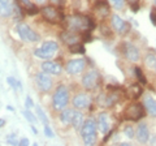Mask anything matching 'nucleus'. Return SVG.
Listing matches in <instances>:
<instances>
[{
    "label": "nucleus",
    "instance_id": "a211bd4d",
    "mask_svg": "<svg viewBox=\"0 0 156 146\" xmlns=\"http://www.w3.org/2000/svg\"><path fill=\"white\" fill-rule=\"evenodd\" d=\"M144 107L151 116L156 118V99H154L151 95H147L144 98Z\"/></svg>",
    "mask_w": 156,
    "mask_h": 146
},
{
    "label": "nucleus",
    "instance_id": "bb28decb",
    "mask_svg": "<svg viewBox=\"0 0 156 146\" xmlns=\"http://www.w3.org/2000/svg\"><path fill=\"white\" fill-rule=\"evenodd\" d=\"M23 116H25V118H26V120L29 121V123H31V124L37 123V116L34 115L33 112H30V111H29V110L23 111Z\"/></svg>",
    "mask_w": 156,
    "mask_h": 146
},
{
    "label": "nucleus",
    "instance_id": "6e6552de",
    "mask_svg": "<svg viewBox=\"0 0 156 146\" xmlns=\"http://www.w3.org/2000/svg\"><path fill=\"white\" fill-rule=\"evenodd\" d=\"M143 116H144V108L140 104H131L125 111V118L128 120L138 121Z\"/></svg>",
    "mask_w": 156,
    "mask_h": 146
},
{
    "label": "nucleus",
    "instance_id": "a878e982",
    "mask_svg": "<svg viewBox=\"0 0 156 146\" xmlns=\"http://www.w3.org/2000/svg\"><path fill=\"white\" fill-rule=\"evenodd\" d=\"M146 65L148 68H154L156 65V56L154 53H148V55L146 56Z\"/></svg>",
    "mask_w": 156,
    "mask_h": 146
},
{
    "label": "nucleus",
    "instance_id": "2f4dec72",
    "mask_svg": "<svg viewBox=\"0 0 156 146\" xmlns=\"http://www.w3.org/2000/svg\"><path fill=\"white\" fill-rule=\"evenodd\" d=\"M7 142H8L9 145H18L20 141H17V138H16V134H11V136H8Z\"/></svg>",
    "mask_w": 156,
    "mask_h": 146
},
{
    "label": "nucleus",
    "instance_id": "ea45409f",
    "mask_svg": "<svg viewBox=\"0 0 156 146\" xmlns=\"http://www.w3.org/2000/svg\"><path fill=\"white\" fill-rule=\"evenodd\" d=\"M4 125H5V120H4V119H0V128H3Z\"/></svg>",
    "mask_w": 156,
    "mask_h": 146
},
{
    "label": "nucleus",
    "instance_id": "c85d7f7f",
    "mask_svg": "<svg viewBox=\"0 0 156 146\" xmlns=\"http://www.w3.org/2000/svg\"><path fill=\"white\" fill-rule=\"evenodd\" d=\"M134 71H135V75H136V78H138V81H140V82H142V84H146V82H147V81H146V77L143 76V72H142V69H140L139 67H136Z\"/></svg>",
    "mask_w": 156,
    "mask_h": 146
},
{
    "label": "nucleus",
    "instance_id": "c756f323",
    "mask_svg": "<svg viewBox=\"0 0 156 146\" xmlns=\"http://www.w3.org/2000/svg\"><path fill=\"white\" fill-rule=\"evenodd\" d=\"M124 133H125V136H126V137H128V138H133L134 136H135V132H134V129H133V126H131V125L125 126Z\"/></svg>",
    "mask_w": 156,
    "mask_h": 146
},
{
    "label": "nucleus",
    "instance_id": "1a4fd4ad",
    "mask_svg": "<svg viewBox=\"0 0 156 146\" xmlns=\"http://www.w3.org/2000/svg\"><path fill=\"white\" fill-rule=\"evenodd\" d=\"M85 67H86V63L83 59H74V60H70L66 64V72L69 75H78V73L83 72Z\"/></svg>",
    "mask_w": 156,
    "mask_h": 146
},
{
    "label": "nucleus",
    "instance_id": "f03ea898",
    "mask_svg": "<svg viewBox=\"0 0 156 146\" xmlns=\"http://www.w3.org/2000/svg\"><path fill=\"white\" fill-rule=\"evenodd\" d=\"M96 128H98V124L92 118L83 121V124L81 126V136H82V138H83L85 145L91 146L96 142V138H98Z\"/></svg>",
    "mask_w": 156,
    "mask_h": 146
},
{
    "label": "nucleus",
    "instance_id": "20e7f679",
    "mask_svg": "<svg viewBox=\"0 0 156 146\" xmlns=\"http://www.w3.org/2000/svg\"><path fill=\"white\" fill-rule=\"evenodd\" d=\"M17 33H18V35L21 37V39L25 42H38L41 39V37H39L30 26L26 25V24H18Z\"/></svg>",
    "mask_w": 156,
    "mask_h": 146
},
{
    "label": "nucleus",
    "instance_id": "7ed1b4c3",
    "mask_svg": "<svg viewBox=\"0 0 156 146\" xmlns=\"http://www.w3.org/2000/svg\"><path fill=\"white\" fill-rule=\"evenodd\" d=\"M68 102H69V90H68V87L65 85L57 86V89L55 90L52 97V107L56 111H61L68 106Z\"/></svg>",
    "mask_w": 156,
    "mask_h": 146
},
{
    "label": "nucleus",
    "instance_id": "2eb2a0df",
    "mask_svg": "<svg viewBox=\"0 0 156 146\" xmlns=\"http://www.w3.org/2000/svg\"><path fill=\"white\" fill-rule=\"evenodd\" d=\"M60 39L65 43L68 46H72L74 43H78L80 42V37L77 35L74 31H69V30H65L60 34Z\"/></svg>",
    "mask_w": 156,
    "mask_h": 146
},
{
    "label": "nucleus",
    "instance_id": "5701e85b",
    "mask_svg": "<svg viewBox=\"0 0 156 146\" xmlns=\"http://www.w3.org/2000/svg\"><path fill=\"white\" fill-rule=\"evenodd\" d=\"M35 108H37V114H38V118L39 120L43 123V125H47L48 124V119H47V116L44 114V111L42 110V107L41 106H35Z\"/></svg>",
    "mask_w": 156,
    "mask_h": 146
},
{
    "label": "nucleus",
    "instance_id": "f8f14e48",
    "mask_svg": "<svg viewBox=\"0 0 156 146\" xmlns=\"http://www.w3.org/2000/svg\"><path fill=\"white\" fill-rule=\"evenodd\" d=\"M112 26H113V29L119 34H125L129 30V25L120 16H117V14L112 16Z\"/></svg>",
    "mask_w": 156,
    "mask_h": 146
},
{
    "label": "nucleus",
    "instance_id": "f3484780",
    "mask_svg": "<svg viewBox=\"0 0 156 146\" xmlns=\"http://www.w3.org/2000/svg\"><path fill=\"white\" fill-rule=\"evenodd\" d=\"M135 134H136V140H138V142L146 144L148 141V138H150V132H148L147 125L146 124H139Z\"/></svg>",
    "mask_w": 156,
    "mask_h": 146
},
{
    "label": "nucleus",
    "instance_id": "473e14b6",
    "mask_svg": "<svg viewBox=\"0 0 156 146\" xmlns=\"http://www.w3.org/2000/svg\"><path fill=\"white\" fill-rule=\"evenodd\" d=\"M150 20H151V22H152L154 25L156 26V8L151 9V12H150Z\"/></svg>",
    "mask_w": 156,
    "mask_h": 146
},
{
    "label": "nucleus",
    "instance_id": "c9c22d12",
    "mask_svg": "<svg viewBox=\"0 0 156 146\" xmlns=\"http://www.w3.org/2000/svg\"><path fill=\"white\" fill-rule=\"evenodd\" d=\"M128 3L130 4L131 7H133V11L136 12L139 9V5H138V0H128Z\"/></svg>",
    "mask_w": 156,
    "mask_h": 146
},
{
    "label": "nucleus",
    "instance_id": "e433bc0d",
    "mask_svg": "<svg viewBox=\"0 0 156 146\" xmlns=\"http://www.w3.org/2000/svg\"><path fill=\"white\" fill-rule=\"evenodd\" d=\"M25 106H26V108H31V107H34V103H33V99H31V97H26V100H25Z\"/></svg>",
    "mask_w": 156,
    "mask_h": 146
},
{
    "label": "nucleus",
    "instance_id": "0eeeda50",
    "mask_svg": "<svg viewBox=\"0 0 156 146\" xmlns=\"http://www.w3.org/2000/svg\"><path fill=\"white\" fill-rule=\"evenodd\" d=\"M35 81H37V85L38 87L41 89L42 91H44V93H47V91H50L52 89V84L53 81L52 78L50 77V75L46 72H41L38 73L37 77H35Z\"/></svg>",
    "mask_w": 156,
    "mask_h": 146
},
{
    "label": "nucleus",
    "instance_id": "f704fd0d",
    "mask_svg": "<svg viewBox=\"0 0 156 146\" xmlns=\"http://www.w3.org/2000/svg\"><path fill=\"white\" fill-rule=\"evenodd\" d=\"M26 13H27V14H30V16H31V14H35V13H38V8H37V7L33 4L31 7L26 8Z\"/></svg>",
    "mask_w": 156,
    "mask_h": 146
},
{
    "label": "nucleus",
    "instance_id": "412c9836",
    "mask_svg": "<svg viewBox=\"0 0 156 146\" xmlns=\"http://www.w3.org/2000/svg\"><path fill=\"white\" fill-rule=\"evenodd\" d=\"M41 48H43V50H46V51L51 52V53H55L58 50V45L55 41H47L41 46Z\"/></svg>",
    "mask_w": 156,
    "mask_h": 146
},
{
    "label": "nucleus",
    "instance_id": "9d476101",
    "mask_svg": "<svg viewBox=\"0 0 156 146\" xmlns=\"http://www.w3.org/2000/svg\"><path fill=\"white\" fill-rule=\"evenodd\" d=\"M91 103V97L89 94H77L73 98V106L77 110H83L87 108Z\"/></svg>",
    "mask_w": 156,
    "mask_h": 146
},
{
    "label": "nucleus",
    "instance_id": "6ab92c4d",
    "mask_svg": "<svg viewBox=\"0 0 156 146\" xmlns=\"http://www.w3.org/2000/svg\"><path fill=\"white\" fill-rule=\"evenodd\" d=\"M62 112L60 114V120H61V123L62 124H72V119H73V115H74V110H61Z\"/></svg>",
    "mask_w": 156,
    "mask_h": 146
},
{
    "label": "nucleus",
    "instance_id": "58836bf2",
    "mask_svg": "<svg viewBox=\"0 0 156 146\" xmlns=\"http://www.w3.org/2000/svg\"><path fill=\"white\" fill-rule=\"evenodd\" d=\"M51 3L56 4V5H61V4L65 3V0H51Z\"/></svg>",
    "mask_w": 156,
    "mask_h": 146
},
{
    "label": "nucleus",
    "instance_id": "aec40b11",
    "mask_svg": "<svg viewBox=\"0 0 156 146\" xmlns=\"http://www.w3.org/2000/svg\"><path fill=\"white\" fill-rule=\"evenodd\" d=\"M83 115H82L80 111H74V115H73L72 119V125L74 126L76 130H81V126L83 124Z\"/></svg>",
    "mask_w": 156,
    "mask_h": 146
},
{
    "label": "nucleus",
    "instance_id": "39448f33",
    "mask_svg": "<svg viewBox=\"0 0 156 146\" xmlns=\"http://www.w3.org/2000/svg\"><path fill=\"white\" fill-rule=\"evenodd\" d=\"M99 81H100L99 73L96 71H89L83 76V78H82V86H83L86 90H94L95 87L99 85Z\"/></svg>",
    "mask_w": 156,
    "mask_h": 146
},
{
    "label": "nucleus",
    "instance_id": "cd10ccee",
    "mask_svg": "<svg viewBox=\"0 0 156 146\" xmlns=\"http://www.w3.org/2000/svg\"><path fill=\"white\" fill-rule=\"evenodd\" d=\"M7 81H8V84L11 85L14 90H21V84H20L16 78H13V77H8Z\"/></svg>",
    "mask_w": 156,
    "mask_h": 146
},
{
    "label": "nucleus",
    "instance_id": "4c0bfd02",
    "mask_svg": "<svg viewBox=\"0 0 156 146\" xmlns=\"http://www.w3.org/2000/svg\"><path fill=\"white\" fill-rule=\"evenodd\" d=\"M18 145H20V146H27V145H29V140H27V138H22V140L18 142Z\"/></svg>",
    "mask_w": 156,
    "mask_h": 146
},
{
    "label": "nucleus",
    "instance_id": "f257e3e1",
    "mask_svg": "<svg viewBox=\"0 0 156 146\" xmlns=\"http://www.w3.org/2000/svg\"><path fill=\"white\" fill-rule=\"evenodd\" d=\"M64 26L66 30L69 31H81V33H85L87 30H92L94 29V22H92L91 18L89 17H85V16H81V14H74V16H69L64 18Z\"/></svg>",
    "mask_w": 156,
    "mask_h": 146
},
{
    "label": "nucleus",
    "instance_id": "ddd939ff",
    "mask_svg": "<svg viewBox=\"0 0 156 146\" xmlns=\"http://www.w3.org/2000/svg\"><path fill=\"white\" fill-rule=\"evenodd\" d=\"M42 71L48 73V75H60L62 72V68L60 64H57V63H53V61H44L42 63Z\"/></svg>",
    "mask_w": 156,
    "mask_h": 146
},
{
    "label": "nucleus",
    "instance_id": "393cba45",
    "mask_svg": "<svg viewBox=\"0 0 156 146\" xmlns=\"http://www.w3.org/2000/svg\"><path fill=\"white\" fill-rule=\"evenodd\" d=\"M69 48H70V52L72 53H85V51H86L85 47L82 46V45H80V42L69 46Z\"/></svg>",
    "mask_w": 156,
    "mask_h": 146
},
{
    "label": "nucleus",
    "instance_id": "423d86ee",
    "mask_svg": "<svg viewBox=\"0 0 156 146\" xmlns=\"http://www.w3.org/2000/svg\"><path fill=\"white\" fill-rule=\"evenodd\" d=\"M42 16L46 18L47 21H50V22H60L64 20V14H62L58 9L56 8H53V7H44V8H42Z\"/></svg>",
    "mask_w": 156,
    "mask_h": 146
},
{
    "label": "nucleus",
    "instance_id": "79ce46f5",
    "mask_svg": "<svg viewBox=\"0 0 156 146\" xmlns=\"http://www.w3.org/2000/svg\"><path fill=\"white\" fill-rule=\"evenodd\" d=\"M46 0H37V3H44Z\"/></svg>",
    "mask_w": 156,
    "mask_h": 146
},
{
    "label": "nucleus",
    "instance_id": "b1692460",
    "mask_svg": "<svg viewBox=\"0 0 156 146\" xmlns=\"http://www.w3.org/2000/svg\"><path fill=\"white\" fill-rule=\"evenodd\" d=\"M98 12L101 13L103 16H107V14L109 13V7H108V4H107L105 2H100L99 4H98Z\"/></svg>",
    "mask_w": 156,
    "mask_h": 146
},
{
    "label": "nucleus",
    "instance_id": "37998d69",
    "mask_svg": "<svg viewBox=\"0 0 156 146\" xmlns=\"http://www.w3.org/2000/svg\"><path fill=\"white\" fill-rule=\"evenodd\" d=\"M155 5H156V0H155Z\"/></svg>",
    "mask_w": 156,
    "mask_h": 146
},
{
    "label": "nucleus",
    "instance_id": "4be33fe9",
    "mask_svg": "<svg viewBox=\"0 0 156 146\" xmlns=\"http://www.w3.org/2000/svg\"><path fill=\"white\" fill-rule=\"evenodd\" d=\"M34 55H35L37 57H41V59H44V60H48V59H51V57L55 55V53H51V52H48L46 50H43V48H37V50H34Z\"/></svg>",
    "mask_w": 156,
    "mask_h": 146
},
{
    "label": "nucleus",
    "instance_id": "a19ab883",
    "mask_svg": "<svg viewBox=\"0 0 156 146\" xmlns=\"http://www.w3.org/2000/svg\"><path fill=\"white\" fill-rule=\"evenodd\" d=\"M31 129H33V132H34V133H35V134H38V130H37L35 128H34V126H33V128H31Z\"/></svg>",
    "mask_w": 156,
    "mask_h": 146
},
{
    "label": "nucleus",
    "instance_id": "7c9ffc66",
    "mask_svg": "<svg viewBox=\"0 0 156 146\" xmlns=\"http://www.w3.org/2000/svg\"><path fill=\"white\" fill-rule=\"evenodd\" d=\"M116 9H122L124 8V0H109Z\"/></svg>",
    "mask_w": 156,
    "mask_h": 146
},
{
    "label": "nucleus",
    "instance_id": "dca6fc26",
    "mask_svg": "<svg viewBox=\"0 0 156 146\" xmlns=\"http://www.w3.org/2000/svg\"><path fill=\"white\" fill-rule=\"evenodd\" d=\"M98 125H99V129H100L101 133L108 132L109 128H111V119H109L108 114L103 112V114L99 115V118H98Z\"/></svg>",
    "mask_w": 156,
    "mask_h": 146
},
{
    "label": "nucleus",
    "instance_id": "72a5a7b5",
    "mask_svg": "<svg viewBox=\"0 0 156 146\" xmlns=\"http://www.w3.org/2000/svg\"><path fill=\"white\" fill-rule=\"evenodd\" d=\"M44 133L47 137H50V138H53V132H52V129L50 128V125H44Z\"/></svg>",
    "mask_w": 156,
    "mask_h": 146
},
{
    "label": "nucleus",
    "instance_id": "4468645a",
    "mask_svg": "<svg viewBox=\"0 0 156 146\" xmlns=\"http://www.w3.org/2000/svg\"><path fill=\"white\" fill-rule=\"evenodd\" d=\"M14 9V0H0V16L9 17Z\"/></svg>",
    "mask_w": 156,
    "mask_h": 146
},
{
    "label": "nucleus",
    "instance_id": "9b49d317",
    "mask_svg": "<svg viewBox=\"0 0 156 146\" xmlns=\"http://www.w3.org/2000/svg\"><path fill=\"white\" fill-rule=\"evenodd\" d=\"M124 53H125L126 59L130 60V61H138V59H139L138 48L130 42H126L124 45Z\"/></svg>",
    "mask_w": 156,
    "mask_h": 146
}]
</instances>
